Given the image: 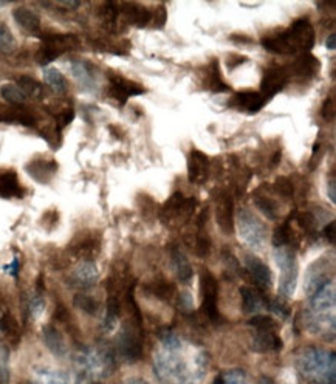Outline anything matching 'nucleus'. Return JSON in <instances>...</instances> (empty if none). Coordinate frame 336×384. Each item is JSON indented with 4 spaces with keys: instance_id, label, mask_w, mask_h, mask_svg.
<instances>
[{
    "instance_id": "nucleus-1",
    "label": "nucleus",
    "mask_w": 336,
    "mask_h": 384,
    "mask_svg": "<svg viewBox=\"0 0 336 384\" xmlns=\"http://www.w3.org/2000/svg\"><path fill=\"white\" fill-rule=\"evenodd\" d=\"M315 40V28L311 22L307 18H301L279 35L262 37L260 44L270 53L294 54L298 52L308 53L313 48Z\"/></svg>"
},
{
    "instance_id": "nucleus-2",
    "label": "nucleus",
    "mask_w": 336,
    "mask_h": 384,
    "mask_svg": "<svg viewBox=\"0 0 336 384\" xmlns=\"http://www.w3.org/2000/svg\"><path fill=\"white\" fill-rule=\"evenodd\" d=\"M299 369L318 384H335V354L308 349L299 358Z\"/></svg>"
},
{
    "instance_id": "nucleus-3",
    "label": "nucleus",
    "mask_w": 336,
    "mask_h": 384,
    "mask_svg": "<svg viewBox=\"0 0 336 384\" xmlns=\"http://www.w3.org/2000/svg\"><path fill=\"white\" fill-rule=\"evenodd\" d=\"M143 344H144V334H143V318L130 316L129 320L121 325L118 339H117V349L118 354L122 359L129 363H135L143 355Z\"/></svg>"
},
{
    "instance_id": "nucleus-4",
    "label": "nucleus",
    "mask_w": 336,
    "mask_h": 384,
    "mask_svg": "<svg viewBox=\"0 0 336 384\" xmlns=\"http://www.w3.org/2000/svg\"><path fill=\"white\" fill-rule=\"evenodd\" d=\"M274 259L277 267L281 268L279 277V295L284 299H290L294 295L298 284V260L296 250L291 247L274 248Z\"/></svg>"
},
{
    "instance_id": "nucleus-5",
    "label": "nucleus",
    "mask_w": 336,
    "mask_h": 384,
    "mask_svg": "<svg viewBox=\"0 0 336 384\" xmlns=\"http://www.w3.org/2000/svg\"><path fill=\"white\" fill-rule=\"evenodd\" d=\"M197 208L195 197H185L182 192L172 194L160 211V219L165 225H185L190 222Z\"/></svg>"
},
{
    "instance_id": "nucleus-6",
    "label": "nucleus",
    "mask_w": 336,
    "mask_h": 384,
    "mask_svg": "<svg viewBox=\"0 0 336 384\" xmlns=\"http://www.w3.org/2000/svg\"><path fill=\"white\" fill-rule=\"evenodd\" d=\"M42 47L37 50L36 61L40 65H47L59 58L61 54L79 47V37L75 35H44Z\"/></svg>"
},
{
    "instance_id": "nucleus-7",
    "label": "nucleus",
    "mask_w": 336,
    "mask_h": 384,
    "mask_svg": "<svg viewBox=\"0 0 336 384\" xmlns=\"http://www.w3.org/2000/svg\"><path fill=\"white\" fill-rule=\"evenodd\" d=\"M237 226H239L241 239L248 245V247L259 250L265 242L267 226L262 223V220L254 216L248 209H241L237 214Z\"/></svg>"
},
{
    "instance_id": "nucleus-8",
    "label": "nucleus",
    "mask_w": 336,
    "mask_h": 384,
    "mask_svg": "<svg viewBox=\"0 0 336 384\" xmlns=\"http://www.w3.org/2000/svg\"><path fill=\"white\" fill-rule=\"evenodd\" d=\"M200 291H202V313L211 322H219L220 313L217 307L219 301V284L209 269L203 268L200 274Z\"/></svg>"
},
{
    "instance_id": "nucleus-9",
    "label": "nucleus",
    "mask_w": 336,
    "mask_h": 384,
    "mask_svg": "<svg viewBox=\"0 0 336 384\" xmlns=\"http://www.w3.org/2000/svg\"><path fill=\"white\" fill-rule=\"evenodd\" d=\"M101 250V235L93 231H83L69 245V251L75 257L92 260Z\"/></svg>"
},
{
    "instance_id": "nucleus-10",
    "label": "nucleus",
    "mask_w": 336,
    "mask_h": 384,
    "mask_svg": "<svg viewBox=\"0 0 336 384\" xmlns=\"http://www.w3.org/2000/svg\"><path fill=\"white\" fill-rule=\"evenodd\" d=\"M291 75L289 71V67H272L265 70L264 78L260 83V95L265 98L268 103L273 96H276L279 92H282L284 87L289 84Z\"/></svg>"
},
{
    "instance_id": "nucleus-11",
    "label": "nucleus",
    "mask_w": 336,
    "mask_h": 384,
    "mask_svg": "<svg viewBox=\"0 0 336 384\" xmlns=\"http://www.w3.org/2000/svg\"><path fill=\"white\" fill-rule=\"evenodd\" d=\"M144 92L146 90L140 84L134 83V81L117 75V73L109 75V93L120 104H126L130 96L143 95Z\"/></svg>"
},
{
    "instance_id": "nucleus-12",
    "label": "nucleus",
    "mask_w": 336,
    "mask_h": 384,
    "mask_svg": "<svg viewBox=\"0 0 336 384\" xmlns=\"http://www.w3.org/2000/svg\"><path fill=\"white\" fill-rule=\"evenodd\" d=\"M245 267H247V273L250 274L251 281L256 285V290L262 291L264 295L270 291L273 285V274L270 272L268 265H265L256 256H247L245 257Z\"/></svg>"
},
{
    "instance_id": "nucleus-13",
    "label": "nucleus",
    "mask_w": 336,
    "mask_h": 384,
    "mask_svg": "<svg viewBox=\"0 0 336 384\" xmlns=\"http://www.w3.org/2000/svg\"><path fill=\"white\" fill-rule=\"evenodd\" d=\"M216 220L225 234L234 231V202L229 192H220L216 202Z\"/></svg>"
},
{
    "instance_id": "nucleus-14",
    "label": "nucleus",
    "mask_w": 336,
    "mask_h": 384,
    "mask_svg": "<svg viewBox=\"0 0 336 384\" xmlns=\"http://www.w3.org/2000/svg\"><path fill=\"white\" fill-rule=\"evenodd\" d=\"M70 71L73 78L78 81V84L87 92H93L98 86L96 78V67L83 59H71L70 61Z\"/></svg>"
},
{
    "instance_id": "nucleus-15",
    "label": "nucleus",
    "mask_w": 336,
    "mask_h": 384,
    "mask_svg": "<svg viewBox=\"0 0 336 384\" xmlns=\"http://www.w3.org/2000/svg\"><path fill=\"white\" fill-rule=\"evenodd\" d=\"M209 157L197 149H192L187 160V174H190V182L195 185H202L208 180L209 174Z\"/></svg>"
},
{
    "instance_id": "nucleus-16",
    "label": "nucleus",
    "mask_w": 336,
    "mask_h": 384,
    "mask_svg": "<svg viewBox=\"0 0 336 384\" xmlns=\"http://www.w3.org/2000/svg\"><path fill=\"white\" fill-rule=\"evenodd\" d=\"M98 269L92 260H84L75 272L70 276V284L71 287H75L78 290H88L93 289L96 282H98Z\"/></svg>"
},
{
    "instance_id": "nucleus-17",
    "label": "nucleus",
    "mask_w": 336,
    "mask_h": 384,
    "mask_svg": "<svg viewBox=\"0 0 336 384\" xmlns=\"http://www.w3.org/2000/svg\"><path fill=\"white\" fill-rule=\"evenodd\" d=\"M282 339L277 334V330H254L251 341V349L254 352H277V350H282Z\"/></svg>"
},
{
    "instance_id": "nucleus-18",
    "label": "nucleus",
    "mask_w": 336,
    "mask_h": 384,
    "mask_svg": "<svg viewBox=\"0 0 336 384\" xmlns=\"http://www.w3.org/2000/svg\"><path fill=\"white\" fill-rule=\"evenodd\" d=\"M120 14L124 16L126 22L130 23V25L144 28L151 23L152 11L144 5L135 4V2H126V4H120Z\"/></svg>"
},
{
    "instance_id": "nucleus-19",
    "label": "nucleus",
    "mask_w": 336,
    "mask_h": 384,
    "mask_svg": "<svg viewBox=\"0 0 336 384\" xmlns=\"http://www.w3.org/2000/svg\"><path fill=\"white\" fill-rule=\"evenodd\" d=\"M23 190L19 183L16 170L4 169L0 170V197L4 199H21Z\"/></svg>"
},
{
    "instance_id": "nucleus-20",
    "label": "nucleus",
    "mask_w": 336,
    "mask_h": 384,
    "mask_svg": "<svg viewBox=\"0 0 336 384\" xmlns=\"http://www.w3.org/2000/svg\"><path fill=\"white\" fill-rule=\"evenodd\" d=\"M319 69H321V62H319L316 56L304 53L293 62L289 71H290V75L293 73V75L301 76V78H313L318 75Z\"/></svg>"
},
{
    "instance_id": "nucleus-21",
    "label": "nucleus",
    "mask_w": 336,
    "mask_h": 384,
    "mask_svg": "<svg viewBox=\"0 0 336 384\" xmlns=\"http://www.w3.org/2000/svg\"><path fill=\"white\" fill-rule=\"evenodd\" d=\"M30 177L39 183H48L57 170V163L54 160H33L25 166Z\"/></svg>"
},
{
    "instance_id": "nucleus-22",
    "label": "nucleus",
    "mask_w": 336,
    "mask_h": 384,
    "mask_svg": "<svg viewBox=\"0 0 336 384\" xmlns=\"http://www.w3.org/2000/svg\"><path fill=\"white\" fill-rule=\"evenodd\" d=\"M233 100H234L233 105H236V107L241 110L242 109L247 110L248 113H257L259 110L264 109V105L267 104L264 96H262L259 92H251V90L236 93Z\"/></svg>"
},
{
    "instance_id": "nucleus-23",
    "label": "nucleus",
    "mask_w": 336,
    "mask_h": 384,
    "mask_svg": "<svg viewBox=\"0 0 336 384\" xmlns=\"http://www.w3.org/2000/svg\"><path fill=\"white\" fill-rule=\"evenodd\" d=\"M169 252H170V264H172V268H174V272L178 277V281L183 282V284H187L194 276L190 260L186 259V256L177 247H170Z\"/></svg>"
},
{
    "instance_id": "nucleus-24",
    "label": "nucleus",
    "mask_w": 336,
    "mask_h": 384,
    "mask_svg": "<svg viewBox=\"0 0 336 384\" xmlns=\"http://www.w3.org/2000/svg\"><path fill=\"white\" fill-rule=\"evenodd\" d=\"M146 291L149 293V295L165 302H172L174 299H177V295H178L175 285L168 279H163V277H158V279H153L152 282L146 284Z\"/></svg>"
},
{
    "instance_id": "nucleus-25",
    "label": "nucleus",
    "mask_w": 336,
    "mask_h": 384,
    "mask_svg": "<svg viewBox=\"0 0 336 384\" xmlns=\"http://www.w3.org/2000/svg\"><path fill=\"white\" fill-rule=\"evenodd\" d=\"M241 296L245 313H257L259 310L267 307V298L264 293L259 290H254L251 287H242Z\"/></svg>"
},
{
    "instance_id": "nucleus-26",
    "label": "nucleus",
    "mask_w": 336,
    "mask_h": 384,
    "mask_svg": "<svg viewBox=\"0 0 336 384\" xmlns=\"http://www.w3.org/2000/svg\"><path fill=\"white\" fill-rule=\"evenodd\" d=\"M13 18L16 22H18V25L22 30L33 33V35H37V33L40 31L39 16L35 11L28 10V8H25V6L16 8V10L13 11Z\"/></svg>"
},
{
    "instance_id": "nucleus-27",
    "label": "nucleus",
    "mask_w": 336,
    "mask_h": 384,
    "mask_svg": "<svg viewBox=\"0 0 336 384\" xmlns=\"http://www.w3.org/2000/svg\"><path fill=\"white\" fill-rule=\"evenodd\" d=\"M254 203H256L257 209L267 219H270V220L279 219V208H277V203L265 192L264 186L259 187V190L254 192Z\"/></svg>"
},
{
    "instance_id": "nucleus-28",
    "label": "nucleus",
    "mask_w": 336,
    "mask_h": 384,
    "mask_svg": "<svg viewBox=\"0 0 336 384\" xmlns=\"http://www.w3.org/2000/svg\"><path fill=\"white\" fill-rule=\"evenodd\" d=\"M42 338L45 341L47 347L52 350V352L57 356H64L67 352V346H65L64 337L61 332L56 329L54 325H45L42 329Z\"/></svg>"
},
{
    "instance_id": "nucleus-29",
    "label": "nucleus",
    "mask_w": 336,
    "mask_h": 384,
    "mask_svg": "<svg viewBox=\"0 0 336 384\" xmlns=\"http://www.w3.org/2000/svg\"><path fill=\"white\" fill-rule=\"evenodd\" d=\"M207 87L214 93H226L231 92V87H229L222 75H220V67H219V61L212 59L208 65L207 70Z\"/></svg>"
},
{
    "instance_id": "nucleus-30",
    "label": "nucleus",
    "mask_w": 336,
    "mask_h": 384,
    "mask_svg": "<svg viewBox=\"0 0 336 384\" xmlns=\"http://www.w3.org/2000/svg\"><path fill=\"white\" fill-rule=\"evenodd\" d=\"M42 75H44L45 84L50 87L53 92L59 93V95L67 93L69 83H67V79H65V76L62 75L59 70L53 69V67H45L44 71H42Z\"/></svg>"
},
{
    "instance_id": "nucleus-31",
    "label": "nucleus",
    "mask_w": 336,
    "mask_h": 384,
    "mask_svg": "<svg viewBox=\"0 0 336 384\" xmlns=\"http://www.w3.org/2000/svg\"><path fill=\"white\" fill-rule=\"evenodd\" d=\"M0 96L14 107H22L27 103V95L22 92V88L18 84H4L0 87Z\"/></svg>"
},
{
    "instance_id": "nucleus-32",
    "label": "nucleus",
    "mask_w": 336,
    "mask_h": 384,
    "mask_svg": "<svg viewBox=\"0 0 336 384\" xmlns=\"http://www.w3.org/2000/svg\"><path fill=\"white\" fill-rule=\"evenodd\" d=\"M18 86L22 88V92L28 96L33 98H39L44 95V87L40 83H37L36 79H33L30 76H22L18 79Z\"/></svg>"
},
{
    "instance_id": "nucleus-33",
    "label": "nucleus",
    "mask_w": 336,
    "mask_h": 384,
    "mask_svg": "<svg viewBox=\"0 0 336 384\" xmlns=\"http://www.w3.org/2000/svg\"><path fill=\"white\" fill-rule=\"evenodd\" d=\"M194 252H195V256L197 257H200V259H204V257H208L209 256V252H211V239H209V235L207 233H203V231H199L195 234V239H194Z\"/></svg>"
},
{
    "instance_id": "nucleus-34",
    "label": "nucleus",
    "mask_w": 336,
    "mask_h": 384,
    "mask_svg": "<svg viewBox=\"0 0 336 384\" xmlns=\"http://www.w3.org/2000/svg\"><path fill=\"white\" fill-rule=\"evenodd\" d=\"M75 306L87 315H96L98 310H100V302L93 296L84 295V293H79V295L75 296Z\"/></svg>"
},
{
    "instance_id": "nucleus-35",
    "label": "nucleus",
    "mask_w": 336,
    "mask_h": 384,
    "mask_svg": "<svg viewBox=\"0 0 336 384\" xmlns=\"http://www.w3.org/2000/svg\"><path fill=\"white\" fill-rule=\"evenodd\" d=\"M16 48V39L11 30L0 22V52L11 53Z\"/></svg>"
},
{
    "instance_id": "nucleus-36",
    "label": "nucleus",
    "mask_w": 336,
    "mask_h": 384,
    "mask_svg": "<svg viewBox=\"0 0 336 384\" xmlns=\"http://www.w3.org/2000/svg\"><path fill=\"white\" fill-rule=\"evenodd\" d=\"M273 191L276 194L282 195V197H285V199H291L293 194H294V187H293L291 180L286 178V177H277L274 185H273Z\"/></svg>"
},
{
    "instance_id": "nucleus-37",
    "label": "nucleus",
    "mask_w": 336,
    "mask_h": 384,
    "mask_svg": "<svg viewBox=\"0 0 336 384\" xmlns=\"http://www.w3.org/2000/svg\"><path fill=\"white\" fill-rule=\"evenodd\" d=\"M166 21H168V10L165 5H158L155 10L152 11V16H151V23L153 28L157 30H161L165 28L166 25Z\"/></svg>"
},
{
    "instance_id": "nucleus-38",
    "label": "nucleus",
    "mask_w": 336,
    "mask_h": 384,
    "mask_svg": "<svg viewBox=\"0 0 336 384\" xmlns=\"http://www.w3.org/2000/svg\"><path fill=\"white\" fill-rule=\"evenodd\" d=\"M8 358H10V352L8 349L0 346V381L5 383L10 377V369H8Z\"/></svg>"
},
{
    "instance_id": "nucleus-39",
    "label": "nucleus",
    "mask_w": 336,
    "mask_h": 384,
    "mask_svg": "<svg viewBox=\"0 0 336 384\" xmlns=\"http://www.w3.org/2000/svg\"><path fill=\"white\" fill-rule=\"evenodd\" d=\"M73 118H75V110H73L71 107L70 109H64L62 112L57 113V117H56L57 132H61L64 127H67L70 122L73 121Z\"/></svg>"
},
{
    "instance_id": "nucleus-40",
    "label": "nucleus",
    "mask_w": 336,
    "mask_h": 384,
    "mask_svg": "<svg viewBox=\"0 0 336 384\" xmlns=\"http://www.w3.org/2000/svg\"><path fill=\"white\" fill-rule=\"evenodd\" d=\"M267 307H268L270 310H272V312H273L274 315H277V316H279V318H282V320H284V318H286V316L290 315V310H289V307H286L281 299L267 301Z\"/></svg>"
},
{
    "instance_id": "nucleus-41",
    "label": "nucleus",
    "mask_w": 336,
    "mask_h": 384,
    "mask_svg": "<svg viewBox=\"0 0 336 384\" xmlns=\"http://www.w3.org/2000/svg\"><path fill=\"white\" fill-rule=\"evenodd\" d=\"M177 302H178V307L180 310H182V312L185 313H190L192 312V307H194V302H192V296H191V293H187V291H182V293H178L177 295Z\"/></svg>"
},
{
    "instance_id": "nucleus-42",
    "label": "nucleus",
    "mask_w": 336,
    "mask_h": 384,
    "mask_svg": "<svg viewBox=\"0 0 336 384\" xmlns=\"http://www.w3.org/2000/svg\"><path fill=\"white\" fill-rule=\"evenodd\" d=\"M327 195H329L330 202L335 205L336 203V178H335V175H332L329 182H327Z\"/></svg>"
},
{
    "instance_id": "nucleus-43",
    "label": "nucleus",
    "mask_w": 336,
    "mask_h": 384,
    "mask_svg": "<svg viewBox=\"0 0 336 384\" xmlns=\"http://www.w3.org/2000/svg\"><path fill=\"white\" fill-rule=\"evenodd\" d=\"M245 61H247L245 56H229V58H228V69L234 70L236 67H239V65L245 64Z\"/></svg>"
},
{
    "instance_id": "nucleus-44",
    "label": "nucleus",
    "mask_w": 336,
    "mask_h": 384,
    "mask_svg": "<svg viewBox=\"0 0 336 384\" xmlns=\"http://www.w3.org/2000/svg\"><path fill=\"white\" fill-rule=\"evenodd\" d=\"M323 117L325 120H330L333 117V101L332 100H327L324 107H323Z\"/></svg>"
},
{
    "instance_id": "nucleus-45",
    "label": "nucleus",
    "mask_w": 336,
    "mask_h": 384,
    "mask_svg": "<svg viewBox=\"0 0 336 384\" xmlns=\"http://www.w3.org/2000/svg\"><path fill=\"white\" fill-rule=\"evenodd\" d=\"M324 235H325V239L329 240L330 243L335 242V222H330L329 225L324 228Z\"/></svg>"
},
{
    "instance_id": "nucleus-46",
    "label": "nucleus",
    "mask_w": 336,
    "mask_h": 384,
    "mask_svg": "<svg viewBox=\"0 0 336 384\" xmlns=\"http://www.w3.org/2000/svg\"><path fill=\"white\" fill-rule=\"evenodd\" d=\"M5 269H8V272H11V274L16 277V276H18V273H19V260L14 259L13 264L10 267H5Z\"/></svg>"
},
{
    "instance_id": "nucleus-47",
    "label": "nucleus",
    "mask_w": 336,
    "mask_h": 384,
    "mask_svg": "<svg viewBox=\"0 0 336 384\" xmlns=\"http://www.w3.org/2000/svg\"><path fill=\"white\" fill-rule=\"evenodd\" d=\"M325 47H327V50H330V52H333V50H335V47H336L335 35H330L329 37H327V42H325Z\"/></svg>"
},
{
    "instance_id": "nucleus-48",
    "label": "nucleus",
    "mask_w": 336,
    "mask_h": 384,
    "mask_svg": "<svg viewBox=\"0 0 336 384\" xmlns=\"http://www.w3.org/2000/svg\"><path fill=\"white\" fill-rule=\"evenodd\" d=\"M59 5L67 6V8H78L81 4L79 2H59Z\"/></svg>"
},
{
    "instance_id": "nucleus-49",
    "label": "nucleus",
    "mask_w": 336,
    "mask_h": 384,
    "mask_svg": "<svg viewBox=\"0 0 336 384\" xmlns=\"http://www.w3.org/2000/svg\"><path fill=\"white\" fill-rule=\"evenodd\" d=\"M5 5H6L5 2H0V8H2V6H5Z\"/></svg>"
}]
</instances>
